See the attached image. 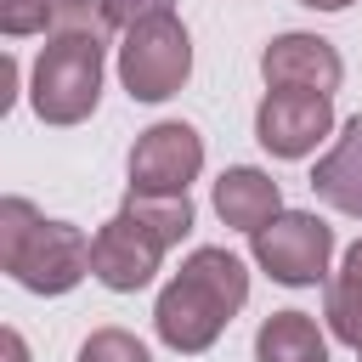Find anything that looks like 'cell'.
<instances>
[{"instance_id":"3957f363","label":"cell","mask_w":362,"mask_h":362,"mask_svg":"<svg viewBox=\"0 0 362 362\" xmlns=\"http://www.w3.org/2000/svg\"><path fill=\"white\" fill-rule=\"evenodd\" d=\"M102 96V40L79 34H45L28 79V102L45 124H79L96 113Z\"/></svg>"},{"instance_id":"d6986e66","label":"cell","mask_w":362,"mask_h":362,"mask_svg":"<svg viewBox=\"0 0 362 362\" xmlns=\"http://www.w3.org/2000/svg\"><path fill=\"white\" fill-rule=\"evenodd\" d=\"M0 351H6V362H28V345H23V334H17V328H6V334H0Z\"/></svg>"},{"instance_id":"44dd1931","label":"cell","mask_w":362,"mask_h":362,"mask_svg":"<svg viewBox=\"0 0 362 362\" xmlns=\"http://www.w3.org/2000/svg\"><path fill=\"white\" fill-rule=\"evenodd\" d=\"M300 6H311V11H345V6H356V0H300Z\"/></svg>"},{"instance_id":"52a82bcc","label":"cell","mask_w":362,"mask_h":362,"mask_svg":"<svg viewBox=\"0 0 362 362\" xmlns=\"http://www.w3.org/2000/svg\"><path fill=\"white\" fill-rule=\"evenodd\" d=\"M334 130V96H305V90H266L255 107V141L272 158H305L317 141Z\"/></svg>"},{"instance_id":"7c38bea8","label":"cell","mask_w":362,"mask_h":362,"mask_svg":"<svg viewBox=\"0 0 362 362\" xmlns=\"http://www.w3.org/2000/svg\"><path fill=\"white\" fill-rule=\"evenodd\" d=\"M255 362H328V339L305 311H272L255 334Z\"/></svg>"},{"instance_id":"4fadbf2b","label":"cell","mask_w":362,"mask_h":362,"mask_svg":"<svg viewBox=\"0 0 362 362\" xmlns=\"http://www.w3.org/2000/svg\"><path fill=\"white\" fill-rule=\"evenodd\" d=\"M119 209H124L136 226H147L164 249L192 232V204H187V192H124Z\"/></svg>"},{"instance_id":"277c9868","label":"cell","mask_w":362,"mask_h":362,"mask_svg":"<svg viewBox=\"0 0 362 362\" xmlns=\"http://www.w3.org/2000/svg\"><path fill=\"white\" fill-rule=\"evenodd\" d=\"M187 74H192V34H187V23L175 11L124 28L119 79H124L130 102H164V96H175L187 85Z\"/></svg>"},{"instance_id":"e0dca14e","label":"cell","mask_w":362,"mask_h":362,"mask_svg":"<svg viewBox=\"0 0 362 362\" xmlns=\"http://www.w3.org/2000/svg\"><path fill=\"white\" fill-rule=\"evenodd\" d=\"M51 6H57V0H0V28H6L11 40L40 34V28H51Z\"/></svg>"},{"instance_id":"ffe728a7","label":"cell","mask_w":362,"mask_h":362,"mask_svg":"<svg viewBox=\"0 0 362 362\" xmlns=\"http://www.w3.org/2000/svg\"><path fill=\"white\" fill-rule=\"evenodd\" d=\"M345 272H351V277H362V238L345 249Z\"/></svg>"},{"instance_id":"7a4b0ae2","label":"cell","mask_w":362,"mask_h":362,"mask_svg":"<svg viewBox=\"0 0 362 362\" xmlns=\"http://www.w3.org/2000/svg\"><path fill=\"white\" fill-rule=\"evenodd\" d=\"M0 266L28 294H68L90 272V238L74 221H45L28 198H0Z\"/></svg>"},{"instance_id":"2e32d148","label":"cell","mask_w":362,"mask_h":362,"mask_svg":"<svg viewBox=\"0 0 362 362\" xmlns=\"http://www.w3.org/2000/svg\"><path fill=\"white\" fill-rule=\"evenodd\" d=\"M79 362H153L147 345L124 328H96L85 345H79Z\"/></svg>"},{"instance_id":"5bb4252c","label":"cell","mask_w":362,"mask_h":362,"mask_svg":"<svg viewBox=\"0 0 362 362\" xmlns=\"http://www.w3.org/2000/svg\"><path fill=\"white\" fill-rule=\"evenodd\" d=\"M322 317H328L334 339H345L351 351H362V277H351V272L328 277V300H322Z\"/></svg>"},{"instance_id":"9c48e42d","label":"cell","mask_w":362,"mask_h":362,"mask_svg":"<svg viewBox=\"0 0 362 362\" xmlns=\"http://www.w3.org/2000/svg\"><path fill=\"white\" fill-rule=\"evenodd\" d=\"M260 74H266V90L334 96L339 79H345V62H339V51L322 34H277L260 51Z\"/></svg>"},{"instance_id":"5b68a950","label":"cell","mask_w":362,"mask_h":362,"mask_svg":"<svg viewBox=\"0 0 362 362\" xmlns=\"http://www.w3.org/2000/svg\"><path fill=\"white\" fill-rule=\"evenodd\" d=\"M255 260L272 283L283 288H305V283H322L328 277V260H334V226L305 215V209H283L277 221H266L255 238Z\"/></svg>"},{"instance_id":"9a60e30c","label":"cell","mask_w":362,"mask_h":362,"mask_svg":"<svg viewBox=\"0 0 362 362\" xmlns=\"http://www.w3.org/2000/svg\"><path fill=\"white\" fill-rule=\"evenodd\" d=\"M45 34H79V40H102V45H107L113 17H107V6H102V0H57V6H51V28H45Z\"/></svg>"},{"instance_id":"8fae6325","label":"cell","mask_w":362,"mask_h":362,"mask_svg":"<svg viewBox=\"0 0 362 362\" xmlns=\"http://www.w3.org/2000/svg\"><path fill=\"white\" fill-rule=\"evenodd\" d=\"M311 192L345 215H362V113L345 119V136L317 158L311 170Z\"/></svg>"},{"instance_id":"6da1fadb","label":"cell","mask_w":362,"mask_h":362,"mask_svg":"<svg viewBox=\"0 0 362 362\" xmlns=\"http://www.w3.org/2000/svg\"><path fill=\"white\" fill-rule=\"evenodd\" d=\"M249 300V272L238 255L226 249H192L181 260V272L158 288V305H153V328L170 351L192 356V351H209L221 339V328L243 311Z\"/></svg>"},{"instance_id":"8992f818","label":"cell","mask_w":362,"mask_h":362,"mask_svg":"<svg viewBox=\"0 0 362 362\" xmlns=\"http://www.w3.org/2000/svg\"><path fill=\"white\" fill-rule=\"evenodd\" d=\"M204 170V136L181 119H164L130 147V192H187Z\"/></svg>"},{"instance_id":"30bf717a","label":"cell","mask_w":362,"mask_h":362,"mask_svg":"<svg viewBox=\"0 0 362 362\" xmlns=\"http://www.w3.org/2000/svg\"><path fill=\"white\" fill-rule=\"evenodd\" d=\"M215 215H221L226 226H238V232L255 238L266 221L283 215V192H277V181H272L266 170L232 164V170H221V181H215Z\"/></svg>"},{"instance_id":"ba28073f","label":"cell","mask_w":362,"mask_h":362,"mask_svg":"<svg viewBox=\"0 0 362 362\" xmlns=\"http://www.w3.org/2000/svg\"><path fill=\"white\" fill-rule=\"evenodd\" d=\"M158 260H164V243H158L147 226H136L124 209H119L113 221H102L96 238H90V277H96L102 288H113V294L147 288L153 272H158Z\"/></svg>"},{"instance_id":"ac0fdd59","label":"cell","mask_w":362,"mask_h":362,"mask_svg":"<svg viewBox=\"0 0 362 362\" xmlns=\"http://www.w3.org/2000/svg\"><path fill=\"white\" fill-rule=\"evenodd\" d=\"M102 6H107L113 28H136V23H147V17H164L175 0H102Z\"/></svg>"}]
</instances>
